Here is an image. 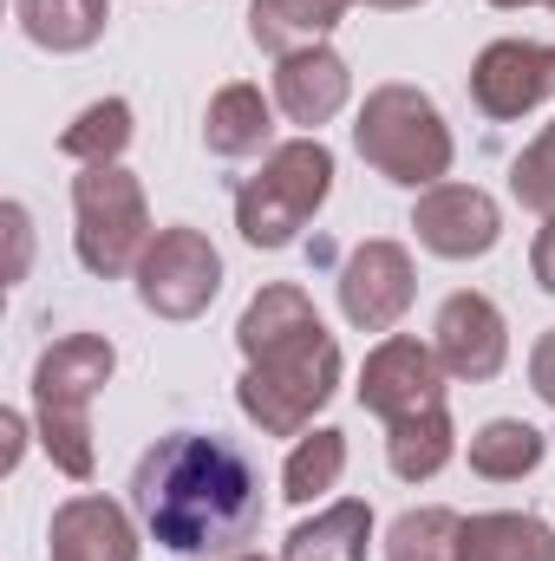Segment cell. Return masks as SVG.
I'll use <instances>...</instances> for the list:
<instances>
[{
    "mask_svg": "<svg viewBox=\"0 0 555 561\" xmlns=\"http://www.w3.org/2000/svg\"><path fill=\"white\" fill-rule=\"evenodd\" d=\"M412 229H418V249H431L438 262H477V255L497 249L503 209L477 183H431V190H418Z\"/></svg>",
    "mask_w": 555,
    "mask_h": 561,
    "instance_id": "obj_9",
    "label": "cell"
},
{
    "mask_svg": "<svg viewBox=\"0 0 555 561\" xmlns=\"http://www.w3.org/2000/svg\"><path fill=\"white\" fill-rule=\"evenodd\" d=\"M457 536H464V516L457 510H406L393 529H386V561H457Z\"/></svg>",
    "mask_w": 555,
    "mask_h": 561,
    "instance_id": "obj_23",
    "label": "cell"
},
{
    "mask_svg": "<svg viewBox=\"0 0 555 561\" xmlns=\"http://www.w3.org/2000/svg\"><path fill=\"white\" fill-rule=\"evenodd\" d=\"M112 373L118 346L105 333H66L33 366V431L72 483H92V399L112 386Z\"/></svg>",
    "mask_w": 555,
    "mask_h": 561,
    "instance_id": "obj_4",
    "label": "cell"
},
{
    "mask_svg": "<svg viewBox=\"0 0 555 561\" xmlns=\"http://www.w3.org/2000/svg\"><path fill=\"white\" fill-rule=\"evenodd\" d=\"M223 294V255L203 229L170 222L157 229V242L144 249L138 262V300L157 320H196L209 313V300Z\"/></svg>",
    "mask_w": 555,
    "mask_h": 561,
    "instance_id": "obj_8",
    "label": "cell"
},
{
    "mask_svg": "<svg viewBox=\"0 0 555 561\" xmlns=\"http://www.w3.org/2000/svg\"><path fill=\"white\" fill-rule=\"evenodd\" d=\"M347 7L353 0H249V39L262 53H275V59L307 53L347 20Z\"/></svg>",
    "mask_w": 555,
    "mask_h": 561,
    "instance_id": "obj_15",
    "label": "cell"
},
{
    "mask_svg": "<svg viewBox=\"0 0 555 561\" xmlns=\"http://www.w3.org/2000/svg\"><path fill=\"white\" fill-rule=\"evenodd\" d=\"M216 561H262V556H216Z\"/></svg>",
    "mask_w": 555,
    "mask_h": 561,
    "instance_id": "obj_31",
    "label": "cell"
},
{
    "mask_svg": "<svg viewBox=\"0 0 555 561\" xmlns=\"http://www.w3.org/2000/svg\"><path fill=\"white\" fill-rule=\"evenodd\" d=\"M418 294L412 255L399 242H360L340 268V313L360 327V333H393L406 320Z\"/></svg>",
    "mask_w": 555,
    "mask_h": 561,
    "instance_id": "obj_11",
    "label": "cell"
},
{
    "mask_svg": "<svg viewBox=\"0 0 555 561\" xmlns=\"http://www.w3.org/2000/svg\"><path fill=\"white\" fill-rule=\"evenodd\" d=\"M366 542H373V510L360 496H340L287 536L281 561H366Z\"/></svg>",
    "mask_w": 555,
    "mask_h": 561,
    "instance_id": "obj_18",
    "label": "cell"
},
{
    "mask_svg": "<svg viewBox=\"0 0 555 561\" xmlns=\"http://www.w3.org/2000/svg\"><path fill=\"white\" fill-rule=\"evenodd\" d=\"M550 7H555V0H550Z\"/></svg>",
    "mask_w": 555,
    "mask_h": 561,
    "instance_id": "obj_32",
    "label": "cell"
},
{
    "mask_svg": "<svg viewBox=\"0 0 555 561\" xmlns=\"http://www.w3.org/2000/svg\"><path fill=\"white\" fill-rule=\"evenodd\" d=\"M457 561H555V529L530 510H490L464 523Z\"/></svg>",
    "mask_w": 555,
    "mask_h": 561,
    "instance_id": "obj_17",
    "label": "cell"
},
{
    "mask_svg": "<svg viewBox=\"0 0 555 561\" xmlns=\"http://www.w3.org/2000/svg\"><path fill=\"white\" fill-rule=\"evenodd\" d=\"M46 561H138V529L112 496H66L46 523Z\"/></svg>",
    "mask_w": 555,
    "mask_h": 561,
    "instance_id": "obj_13",
    "label": "cell"
},
{
    "mask_svg": "<svg viewBox=\"0 0 555 561\" xmlns=\"http://www.w3.org/2000/svg\"><path fill=\"white\" fill-rule=\"evenodd\" d=\"M333 196V150L320 138L275 144L262 170L236 190V229L249 249H287Z\"/></svg>",
    "mask_w": 555,
    "mask_h": 561,
    "instance_id": "obj_6",
    "label": "cell"
},
{
    "mask_svg": "<svg viewBox=\"0 0 555 561\" xmlns=\"http://www.w3.org/2000/svg\"><path fill=\"white\" fill-rule=\"evenodd\" d=\"M490 7H536V0H490Z\"/></svg>",
    "mask_w": 555,
    "mask_h": 561,
    "instance_id": "obj_30",
    "label": "cell"
},
{
    "mask_svg": "<svg viewBox=\"0 0 555 561\" xmlns=\"http://www.w3.org/2000/svg\"><path fill=\"white\" fill-rule=\"evenodd\" d=\"M444 379L451 373L438 366V353L424 340H412V333H386L366 353L360 405L373 419H386V463H393L399 483H431L451 463V450H457Z\"/></svg>",
    "mask_w": 555,
    "mask_h": 561,
    "instance_id": "obj_3",
    "label": "cell"
},
{
    "mask_svg": "<svg viewBox=\"0 0 555 561\" xmlns=\"http://www.w3.org/2000/svg\"><path fill=\"white\" fill-rule=\"evenodd\" d=\"M125 144H132V105H125V99H99V105H86V112L59 131V150H66L79 170H86V163H118Z\"/></svg>",
    "mask_w": 555,
    "mask_h": 561,
    "instance_id": "obj_22",
    "label": "cell"
},
{
    "mask_svg": "<svg viewBox=\"0 0 555 561\" xmlns=\"http://www.w3.org/2000/svg\"><path fill=\"white\" fill-rule=\"evenodd\" d=\"M510 190H517V203H523V209L555 216V125L530 144L517 163H510Z\"/></svg>",
    "mask_w": 555,
    "mask_h": 561,
    "instance_id": "obj_24",
    "label": "cell"
},
{
    "mask_svg": "<svg viewBox=\"0 0 555 561\" xmlns=\"http://www.w3.org/2000/svg\"><path fill=\"white\" fill-rule=\"evenodd\" d=\"M543 431L523 419H490L477 437H471V470L490 477V483H523L536 463H543Z\"/></svg>",
    "mask_w": 555,
    "mask_h": 561,
    "instance_id": "obj_20",
    "label": "cell"
},
{
    "mask_svg": "<svg viewBox=\"0 0 555 561\" xmlns=\"http://www.w3.org/2000/svg\"><path fill=\"white\" fill-rule=\"evenodd\" d=\"M360 7H380V13H406V7H418V0H360Z\"/></svg>",
    "mask_w": 555,
    "mask_h": 561,
    "instance_id": "obj_29",
    "label": "cell"
},
{
    "mask_svg": "<svg viewBox=\"0 0 555 561\" xmlns=\"http://www.w3.org/2000/svg\"><path fill=\"white\" fill-rule=\"evenodd\" d=\"M530 268H536V287H543V294H555V216H543V229H536Z\"/></svg>",
    "mask_w": 555,
    "mask_h": 561,
    "instance_id": "obj_26",
    "label": "cell"
},
{
    "mask_svg": "<svg viewBox=\"0 0 555 561\" xmlns=\"http://www.w3.org/2000/svg\"><path fill=\"white\" fill-rule=\"evenodd\" d=\"M72 249H79V268L99 280L138 275L144 249L157 242L150 229V209H144V183L125 163H86L72 176Z\"/></svg>",
    "mask_w": 555,
    "mask_h": 561,
    "instance_id": "obj_7",
    "label": "cell"
},
{
    "mask_svg": "<svg viewBox=\"0 0 555 561\" xmlns=\"http://www.w3.org/2000/svg\"><path fill=\"white\" fill-rule=\"evenodd\" d=\"M236 346L249 359L242 386H236V405L269 437H301L314 424V412L340 392V340L320 327L314 300L287 280L262 287L242 307Z\"/></svg>",
    "mask_w": 555,
    "mask_h": 561,
    "instance_id": "obj_2",
    "label": "cell"
},
{
    "mask_svg": "<svg viewBox=\"0 0 555 561\" xmlns=\"http://www.w3.org/2000/svg\"><path fill=\"white\" fill-rule=\"evenodd\" d=\"M13 7L26 39L46 53H86L105 39V20H112V0H13Z\"/></svg>",
    "mask_w": 555,
    "mask_h": 561,
    "instance_id": "obj_19",
    "label": "cell"
},
{
    "mask_svg": "<svg viewBox=\"0 0 555 561\" xmlns=\"http://www.w3.org/2000/svg\"><path fill=\"white\" fill-rule=\"evenodd\" d=\"M431 353H438V366H444L451 379H464V386L497 379L503 359H510V327H503L497 300H490V294H451V300L438 307Z\"/></svg>",
    "mask_w": 555,
    "mask_h": 561,
    "instance_id": "obj_12",
    "label": "cell"
},
{
    "mask_svg": "<svg viewBox=\"0 0 555 561\" xmlns=\"http://www.w3.org/2000/svg\"><path fill=\"white\" fill-rule=\"evenodd\" d=\"M353 144L386 183L431 190L451 176V125L431 105V92H418V85H373L360 105Z\"/></svg>",
    "mask_w": 555,
    "mask_h": 561,
    "instance_id": "obj_5",
    "label": "cell"
},
{
    "mask_svg": "<svg viewBox=\"0 0 555 561\" xmlns=\"http://www.w3.org/2000/svg\"><path fill=\"white\" fill-rule=\"evenodd\" d=\"M0 437H7L0 470H13V463H20V450H26V424H20V412H7V419H0Z\"/></svg>",
    "mask_w": 555,
    "mask_h": 561,
    "instance_id": "obj_28",
    "label": "cell"
},
{
    "mask_svg": "<svg viewBox=\"0 0 555 561\" xmlns=\"http://www.w3.org/2000/svg\"><path fill=\"white\" fill-rule=\"evenodd\" d=\"M132 510L177 556H242L262 529V477L256 463L216 431H170L132 470Z\"/></svg>",
    "mask_w": 555,
    "mask_h": 561,
    "instance_id": "obj_1",
    "label": "cell"
},
{
    "mask_svg": "<svg viewBox=\"0 0 555 561\" xmlns=\"http://www.w3.org/2000/svg\"><path fill=\"white\" fill-rule=\"evenodd\" d=\"M555 92V46L543 39H490L471 66V99L484 118H530Z\"/></svg>",
    "mask_w": 555,
    "mask_h": 561,
    "instance_id": "obj_10",
    "label": "cell"
},
{
    "mask_svg": "<svg viewBox=\"0 0 555 561\" xmlns=\"http://www.w3.org/2000/svg\"><path fill=\"white\" fill-rule=\"evenodd\" d=\"M340 470H347V431L314 424V431H301V444L287 450L281 496H287V503H314V496L340 490Z\"/></svg>",
    "mask_w": 555,
    "mask_h": 561,
    "instance_id": "obj_21",
    "label": "cell"
},
{
    "mask_svg": "<svg viewBox=\"0 0 555 561\" xmlns=\"http://www.w3.org/2000/svg\"><path fill=\"white\" fill-rule=\"evenodd\" d=\"M347 92H353V72L327 46L287 53L281 72H275V105L287 112V125H301L307 138H320V125H333L347 112Z\"/></svg>",
    "mask_w": 555,
    "mask_h": 561,
    "instance_id": "obj_14",
    "label": "cell"
},
{
    "mask_svg": "<svg viewBox=\"0 0 555 561\" xmlns=\"http://www.w3.org/2000/svg\"><path fill=\"white\" fill-rule=\"evenodd\" d=\"M0 216H7V229H13V280H20V275H26V209H20V203H7Z\"/></svg>",
    "mask_w": 555,
    "mask_h": 561,
    "instance_id": "obj_27",
    "label": "cell"
},
{
    "mask_svg": "<svg viewBox=\"0 0 555 561\" xmlns=\"http://www.w3.org/2000/svg\"><path fill=\"white\" fill-rule=\"evenodd\" d=\"M530 386H536L543 405H555V327L536 340V353H530Z\"/></svg>",
    "mask_w": 555,
    "mask_h": 561,
    "instance_id": "obj_25",
    "label": "cell"
},
{
    "mask_svg": "<svg viewBox=\"0 0 555 561\" xmlns=\"http://www.w3.org/2000/svg\"><path fill=\"white\" fill-rule=\"evenodd\" d=\"M275 138V99H262V85H223L203 112V144L216 157H262Z\"/></svg>",
    "mask_w": 555,
    "mask_h": 561,
    "instance_id": "obj_16",
    "label": "cell"
}]
</instances>
